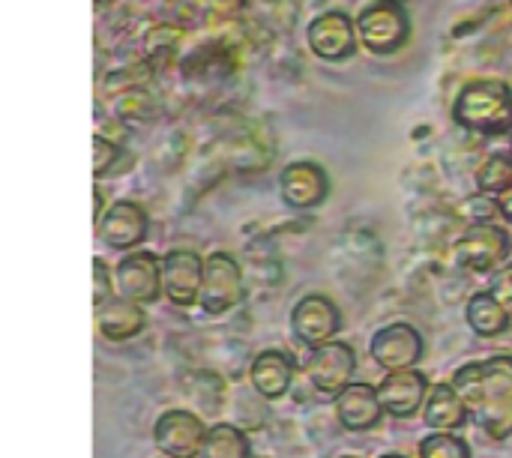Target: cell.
<instances>
[{
  "label": "cell",
  "instance_id": "1",
  "mask_svg": "<svg viewBox=\"0 0 512 458\" xmlns=\"http://www.w3.org/2000/svg\"><path fill=\"white\" fill-rule=\"evenodd\" d=\"M354 366H357V357L348 345L342 342H327V345H318L309 360H306V375L309 381L315 384L318 393L324 396H336L342 390H348L351 384V375H354Z\"/></svg>",
  "mask_w": 512,
  "mask_h": 458
},
{
  "label": "cell",
  "instance_id": "2",
  "mask_svg": "<svg viewBox=\"0 0 512 458\" xmlns=\"http://www.w3.org/2000/svg\"><path fill=\"white\" fill-rule=\"evenodd\" d=\"M243 294V282H240V270L228 255H213L204 267V282H201V306L210 315H222L228 312Z\"/></svg>",
  "mask_w": 512,
  "mask_h": 458
},
{
  "label": "cell",
  "instance_id": "3",
  "mask_svg": "<svg viewBox=\"0 0 512 458\" xmlns=\"http://www.w3.org/2000/svg\"><path fill=\"white\" fill-rule=\"evenodd\" d=\"M153 438H156V447L171 458H192L201 453L207 432L198 417L186 411H171L156 423Z\"/></svg>",
  "mask_w": 512,
  "mask_h": 458
},
{
  "label": "cell",
  "instance_id": "4",
  "mask_svg": "<svg viewBox=\"0 0 512 458\" xmlns=\"http://www.w3.org/2000/svg\"><path fill=\"white\" fill-rule=\"evenodd\" d=\"M372 354L387 372H408L420 360L423 342L408 324H393L372 339Z\"/></svg>",
  "mask_w": 512,
  "mask_h": 458
},
{
  "label": "cell",
  "instance_id": "5",
  "mask_svg": "<svg viewBox=\"0 0 512 458\" xmlns=\"http://www.w3.org/2000/svg\"><path fill=\"white\" fill-rule=\"evenodd\" d=\"M294 333L306 345H327L339 330V309L327 297H306L291 315Z\"/></svg>",
  "mask_w": 512,
  "mask_h": 458
},
{
  "label": "cell",
  "instance_id": "6",
  "mask_svg": "<svg viewBox=\"0 0 512 458\" xmlns=\"http://www.w3.org/2000/svg\"><path fill=\"white\" fill-rule=\"evenodd\" d=\"M114 288L132 300V303H156L159 297V270H156V258L150 255H132L117 267V279Z\"/></svg>",
  "mask_w": 512,
  "mask_h": 458
},
{
  "label": "cell",
  "instance_id": "7",
  "mask_svg": "<svg viewBox=\"0 0 512 458\" xmlns=\"http://www.w3.org/2000/svg\"><path fill=\"white\" fill-rule=\"evenodd\" d=\"M336 411H339L342 426L351 432H366V429L378 426L384 417L381 396L369 384H351L348 390H342L336 399Z\"/></svg>",
  "mask_w": 512,
  "mask_h": 458
},
{
  "label": "cell",
  "instance_id": "8",
  "mask_svg": "<svg viewBox=\"0 0 512 458\" xmlns=\"http://www.w3.org/2000/svg\"><path fill=\"white\" fill-rule=\"evenodd\" d=\"M201 282H204V270H201V261L195 255H189V252L168 255L162 288H165L171 303L189 306V303L201 300Z\"/></svg>",
  "mask_w": 512,
  "mask_h": 458
},
{
  "label": "cell",
  "instance_id": "9",
  "mask_svg": "<svg viewBox=\"0 0 512 458\" xmlns=\"http://www.w3.org/2000/svg\"><path fill=\"white\" fill-rule=\"evenodd\" d=\"M378 396H381L384 411H390L393 417H411L426 396V381H423V375H417L411 369L390 372L384 378V384L378 387Z\"/></svg>",
  "mask_w": 512,
  "mask_h": 458
},
{
  "label": "cell",
  "instance_id": "10",
  "mask_svg": "<svg viewBox=\"0 0 512 458\" xmlns=\"http://www.w3.org/2000/svg\"><path fill=\"white\" fill-rule=\"evenodd\" d=\"M291 381H294V366L291 357H285L282 351H264L252 363V384L264 399H282Z\"/></svg>",
  "mask_w": 512,
  "mask_h": 458
},
{
  "label": "cell",
  "instance_id": "11",
  "mask_svg": "<svg viewBox=\"0 0 512 458\" xmlns=\"http://www.w3.org/2000/svg\"><path fill=\"white\" fill-rule=\"evenodd\" d=\"M465 417H468V405H465V399L459 396L456 387L438 384L429 393V399H426V426L450 432V429L465 426Z\"/></svg>",
  "mask_w": 512,
  "mask_h": 458
},
{
  "label": "cell",
  "instance_id": "12",
  "mask_svg": "<svg viewBox=\"0 0 512 458\" xmlns=\"http://www.w3.org/2000/svg\"><path fill=\"white\" fill-rule=\"evenodd\" d=\"M144 327V315L132 300H111L99 309V330L108 339H129Z\"/></svg>",
  "mask_w": 512,
  "mask_h": 458
},
{
  "label": "cell",
  "instance_id": "13",
  "mask_svg": "<svg viewBox=\"0 0 512 458\" xmlns=\"http://www.w3.org/2000/svg\"><path fill=\"white\" fill-rule=\"evenodd\" d=\"M468 321L471 327L480 333V336H498L507 330L510 318H507V309L492 297V294H477L468 306Z\"/></svg>",
  "mask_w": 512,
  "mask_h": 458
},
{
  "label": "cell",
  "instance_id": "14",
  "mask_svg": "<svg viewBox=\"0 0 512 458\" xmlns=\"http://www.w3.org/2000/svg\"><path fill=\"white\" fill-rule=\"evenodd\" d=\"M198 458H249V441L234 426H216L207 432Z\"/></svg>",
  "mask_w": 512,
  "mask_h": 458
},
{
  "label": "cell",
  "instance_id": "15",
  "mask_svg": "<svg viewBox=\"0 0 512 458\" xmlns=\"http://www.w3.org/2000/svg\"><path fill=\"white\" fill-rule=\"evenodd\" d=\"M132 213V204H117V210H114V216L108 219V225H105V240L111 243V246H132L138 237H141V219H135V222H129L126 216Z\"/></svg>",
  "mask_w": 512,
  "mask_h": 458
},
{
  "label": "cell",
  "instance_id": "16",
  "mask_svg": "<svg viewBox=\"0 0 512 458\" xmlns=\"http://www.w3.org/2000/svg\"><path fill=\"white\" fill-rule=\"evenodd\" d=\"M420 456L423 458H471L468 456V447L453 438V435H432L420 444Z\"/></svg>",
  "mask_w": 512,
  "mask_h": 458
},
{
  "label": "cell",
  "instance_id": "17",
  "mask_svg": "<svg viewBox=\"0 0 512 458\" xmlns=\"http://www.w3.org/2000/svg\"><path fill=\"white\" fill-rule=\"evenodd\" d=\"M93 276H96V288H93V300L102 309L105 303H111V279L105 273V264H93Z\"/></svg>",
  "mask_w": 512,
  "mask_h": 458
},
{
  "label": "cell",
  "instance_id": "18",
  "mask_svg": "<svg viewBox=\"0 0 512 458\" xmlns=\"http://www.w3.org/2000/svg\"><path fill=\"white\" fill-rule=\"evenodd\" d=\"M492 297L507 309V312H512V267L495 282V288H492Z\"/></svg>",
  "mask_w": 512,
  "mask_h": 458
},
{
  "label": "cell",
  "instance_id": "19",
  "mask_svg": "<svg viewBox=\"0 0 512 458\" xmlns=\"http://www.w3.org/2000/svg\"><path fill=\"white\" fill-rule=\"evenodd\" d=\"M387 458H402V456H387Z\"/></svg>",
  "mask_w": 512,
  "mask_h": 458
}]
</instances>
